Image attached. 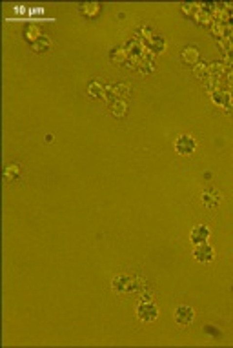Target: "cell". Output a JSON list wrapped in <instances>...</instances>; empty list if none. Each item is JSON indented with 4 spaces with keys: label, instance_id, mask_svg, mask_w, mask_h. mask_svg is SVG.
<instances>
[{
    "label": "cell",
    "instance_id": "obj_15",
    "mask_svg": "<svg viewBox=\"0 0 233 348\" xmlns=\"http://www.w3.org/2000/svg\"><path fill=\"white\" fill-rule=\"evenodd\" d=\"M195 75H197V78H202L204 80L208 75H210V68L206 66V64H195Z\"/></svg>",
    "mask_w": 233,
    "mask_h": 348
},
{
    "label": "cell",
    "instance_id": "obj_2",
    "mask_svg": "<svg viewBox=\"0 0 233 348\" xmlns=\"http://www.w3.org/2000/svg\"><path fill=\"white\" fill-rule=\"evenodd\" d=\"M135 313L140 323H153L158 319V307L151 299H142L137 305Z\"/></svg>",
    "mask_w": 233,
    "mask_h": 348
},
{
    "label": "cell",
    "instance_id": "obj_10",
    "mask_svg": "<svg viewBox=\"0 0 233 348\" xmlns=\"http://www.w3.org/2000/svg\"><path fill=\"white\" fill-rule=\"evenodd\" d=\"M180 58H182V62H184V64L195 66V64H199V58H200L199 49L195 48V46H188V48L182 49V53H180Z\"/></svg>",
    "mask_w": 233,
    "mask_h": 348
},
{
    "label": "cell",
    "instance_id": "obj_16",
    "mask_svg": "<svg viewBox=\"0 0 233 348\" xmlns=\"http://www.w3.org/2000/svg\"><path fill=\"white\" fill-rule=\"evenodd\" d=\"M111 57H113V60H116V62H124L126 58H128V55H126V49L124 48H116L111 51Z\"/></svg>",
    "mask_w": 233,
    "mask_h": 348
},
{
    "label": "cell",
    "instance_id": "obj_9",
    "mask_svg": "<svg viewBox=\"0 0 233 348\" xmlns=\"http://www.w3.org/2000/svg\"><path fill=\"white\" fill-rule=\"evenodd\" d=\"M77 9H78V13L82 15V17H86V19H97V17L100 15V11H102V6L89 2V4H78Z\"/></svg>",
    "mask_w": 233,
    "mask_h": 348
},
{
    "label": "cell",
    "instance_id": "obj_6",
    "mask_svg": "<svg viewBox=\"0 0 233 348\" xmlns=\"http://www.w3.org/2000/svg\"><path fill=\"white\" fill-rule=\"evenodd\" d=\"M210 237H212V230H210V226H206V224H197V226H193L192 232H190V241H192L193 246L208 243Z\"/></svg>",
    "mask_w": 233,
    "mask_h": 348
},
{
    "label": "cell",
    "instance_id": "obj_1",
    "mask_svg": "<svg viewBox=\"0 0 233 348\" xmlns=\"http://www.w3.org/2000/svg\"><path fill=\"white\" fill-rule=\"evenodd\" d=\"M142 286V279L133 277L128 273H118L111 281V290L118 295H126V293H137Z\"/></svg>",
    "mask_w": 233,
    "mask_h": 348
},
{
    "label": "cell",
    "instance_id": "obj_8",
    "mask_svg": "<svg viewBox=\"0 0 233 348\" xmlns=\"http://www.w3.org/2000/svg\"><path fill=\"white\" fill-rule=\"evenodd\" d=\"M24 177V168L19 164V162H13V164H7L4 168V179L7 182H15V181H20Z\"/></svg>",
    "mask_w": 233,
    "mask_h": 348
},
{
    "label": "cell",
    "instance_id": "obj_7",
    "mask_svg": "<svg viewBox=\"0 0 233 348\" xmlns=\"http://www.w3.org/2000/svg\"><path fill=\"white\" fill-rule=\"evenodd\" d=\"M202 202H204L206 208H219L220 202H222V193H220L217 188H212V186H208V188H204V192H202Z\"/></svg>",
    "mask_w": 233,
    "mask_h": 348
},
{
    "label": "cell",
    "instance_id": "obj_11",
    "mask_svg": "<svg viewBox=\"0 0 233 348\" xmlns=\"http://www.w3.org/2000/svg\"><path fill=\"white\" fill-rule=\"evenodd\" d=\"M31 49H33L35 53H39V55L48 53L49 49H51V39H49L48 35H42L40 39H37V40L31 44Z\"/></svg>",
    "mask_w": 233,
    "mask_h": 348
},
{
    "label": "cell",
    "instance_id": "obj_12",
    "mask_svg": "<svg viewBox=\"0 0 233 348\" xmlns=\"http://www.w3.org/2000/svg\"><path fill=\"white\" fill-rule=\"evenodd\" d=\"M193 20L197 22L199 26H210L212 24V13H206V11H197L195 13V17H193Z\"/></svg>",
    "mask_w": 233,
    "mask_h": 348
},
{
    "label": "cell",
    "instance_id": "obj_5",
    "mask_svg": "<svg viewBox=\"0 0 233 348\" xmlns=\"http://www.w3.org/2000/svg\"><path fill=\"white\" fill-rule=\"evenodd\" d=\"M192 255L200 265H210L213 259H215V250H213L212 244H208V243L197 244V246H193Z\"/></svg>",
    "mask_w": 233,
    "mask_h": 348
},
{
    "label": "cell",
    "instance_id": "obj_3",
    "mask_svg": "<svg viewBox=\"0 0 233 348\" xmlns=\"http://www.w3.org/2000/svg\"><path fill=\"white\" fill-rule=\"evenodd\" d=\"M173 148H175V152H177L178 155L188 157V155H193L197 152V140H195V137H192V135L182 133V135H178L177 139H175Z\"/></svg>",
    "mask_w": 233,
    "mask_h": 348
},
{
    "label": "cell",
    "instance_id": "obj_13",
    "mask_svg": "<svg viewBox=\"0 0 233 348\" xmlns=\"http://www.w3.org/2000/svg\"><path fill=\"white\" fill-rule=\"evenodd\" d=\"M24 37H26V40H29V44H33L37 39H40L42 33H40V29L37 28V26H29V28L24 31Z\"/></svg>",
    "mask_w": 233,
    "mask_h": 348
},
{
    "label": "cell",
    "instance_id": "obj_4",
    "mask_svg": "<svg viewBox=\"0 0 233 348\" xmlns=\"http://www.w3.org/2000/svg\"><path fill=\"white\" fill-rule=\"evenodd\" d=\"M173 319H175V323H177L178 327H190L193 323V319H195V310H193V307H190V305H178L177 308H175V312H173Z\"/></svg>",
    "mask_w": 233,
    "mask_h": 348
},
{
    "label": "cell",
    "instance_id": "obj_14",
    "mask_svg": "<svg viewBox=\"0 0 233 348\" xmlns=\"http://www.w3.org/2000/svg\"><path fill=\"white\" fill-rule=\"evenodd\" d=\"M111 112H113L115 117L122 118L124 115H126V112H128V104H126L124 100H116L115 104H113V110H111Z\"/></svg>",
    "mask_w": 233,
    "mask_h": 348
}]
</instances>
